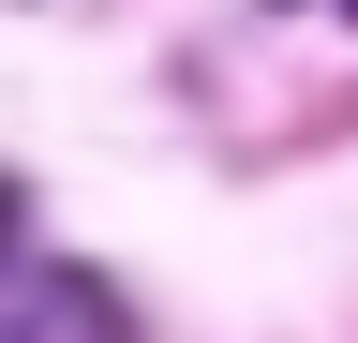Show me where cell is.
<instances>
[{"label": "cell", "mask_w": 358, "mask_h": 343, "mask_svg": "<svg viewBox=\"0 0 358 343\" xmlns=\"http://www.w3.org/2000/svg\"><path fill=\"white\" fill-rule=\"evenodd\" d=\"M0 254H15V180H0Z\"/></svg>", "instance_id": "2"}, {"label": "cell", "mask_w": 358, "mask_h": 343, "mask_svg": "<svg viewBox=\"0 0 358 343\" xmlns=\"http://www.w3.org/2000/svg\"><path fill=\"white\" fill-rule=\"evenodd\" d=\"M0 343H134V298L75 254H0Z\"/></svg>", "instance_id": "1"}]
</instances>
